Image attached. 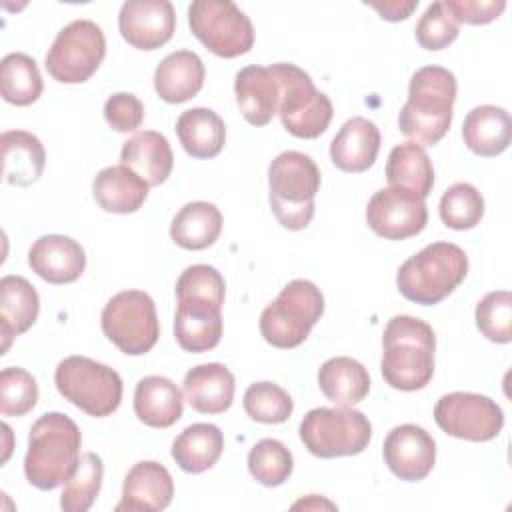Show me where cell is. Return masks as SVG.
I'll list each match as a JSON object with an SVG mask.
<instances>
[{"label":"cell","mask_w":512,"mask_h":512,"mask_svg":"<svg viewBox=\"0 0 512 512\" xmlns=\"http://www.w3.org/2000/svg\"><path fill=\"white\" fill-rule=\"evenodd\" d=\"M434 330L420 318L394 316L382 334L380 370L388 386L414 392L428 386L434 376Z\"/></svg>","instance_id":"1"},{"label":"cell","mask_w":512,"mask_h":512,"mask_svg":"<svg viewBox=\"0 0 512 512\" xmlns=\"http://www.w3.org/2000/svg\"><path fill=\"white\" fill-rule=\"evenodd\" d=\"M226 284L222 274L208 264L188 266L176 280V296H202L224 304Z\"/></svg>","instance_id":"43"},{"label":"cell","mask_w":512,"mask_h":512,"mask_svg":"<svg viewBox=\"0 0 512 512\" xmlns=\"http://www.w3.org/2000/svg\"><path fill=\"white\" fill-rule=\"evenodd\" d=\"M184 398L200 414H222L234 400V376L220 362L194 366L182 382Z\"/></svg>","instance_id":"21"},{"label":"cell","mask_w":512,"mask_h":512,"mask_svg":"<svg viewBox=\"0 0 512 512\" xmlns=\"http://www.w3.org/2000/svg\"><path fill=\"white\" fill-rule=\"evenodd\" d=\"M222 304L202 296H178L174 336L182 350L200 354L218 346L222 338Z\"/></svg>","instance_id":"17"},{"label":"cell","mask_w":512,"mask_h":512,"mask_svg":"<svg viewBox=\"0 0 512 512\" xmlns=\"http://www.w3.org/2000/svg\"><path fill=\"white\" fill-rule=\"evenodd\" d=\"M318 386L336 406H354L368 396L370 376L358 360L334 356L320 366Z\"/></svg>","instance_id":"32"},{"label":"cell","mask_w":512,"mask_h":512,"mask_svg":"<svg viewBox=\"0 0 512 512\" xmlns=\"http://www.w3.org/2000/svg\"><path fill=\"white\" fill-rule=\"evenodd\" d=\"M100 324L104 336L128 356L150 352L160 336L156 304L142 290L114 294L102 310Z\"/></svg>","instance_id":"10"},{"label":"cell","mask_w":512,"mask_h":512,"mask_svg":"<svg viewBox=\"0 0 512 512\" xmlns=\"http://www.w3.org/2000/svg\"><path fill=\"white\" fill-rule=\"evenodd\" d=\"M434 420L448 436L470 442H488L500 434L504 412L488 396L450 392L436 402Z\"/></svg>","instance_id":"13"},{"label":"cell","mask_w":512,"mask_h":512,"mask_svg":"<svg viewBox=\"0 0 512 512\" xmlns=\"http://www.w3.org/2000/svg\"><path fill=\"white\" fill-rule=\"evenodd\" d=\"M324 314V296L310 280L288 282L260 314V332L276 348L300 346Z\"/></svg>","instance_id":"6"},{"label":"cell","mask_w":512,"mask_h":512,"mask_svg":"<svg viewBox=\"0 0 512 512\" xmlns=\"http://www.w3.org/2000/svg\"><path fill=\"white\" fill-rule=\"evenodd\" d=\"M234 94L244 120L266 126L278 114L280 86L266 66H244L234 80Z\"/></svg>","instance_id":"22"},{"label":"cell","mask_w":512,"mask_h":512,"mask_svg":"<svg viewBox=\"0 0 512 512\" xmlns=\"http://www.w3.org/2000/svg\"><path fill=\"white\" fill-rule=\"evenodd\" d=\"M82 434L72 418L62 412L40 416L28 434L24 458L26 480L40 490H54L78 468Z\"/></svg>","instance_id":"2"},{"label":"cell","mask_w":512,"mask_h":512,"mask_svg":"<svg viewBox=\"0 0 512 512\" xmlns=\"http://www.w3.org/2000/svg\"><path fill=\"white\" fill-rule=\"evenodd\" d=\"M204 64L192 50H176L162 58L154 72V90L168 104L194 98L204 86Z\"/></svg>","instance_id":"24"},{"label":"cell","mask_w":512,"mask_h":512,"mask_svg":"<svg viewBox=\"0 0 512 512\" xmlns=\"http://www.w3.org/2000/svg\"><path fill=\"white\" fill-rule=\"evenodd\" d=\"M106 56V38L92 20L66 24L46 54L48 74L62 84H82L92 78Z\"/></svg>","instance_id":"11"},{"label":"cell","mask_w":512,"mask_h":512,"mask_svg":"<svg viewBox=\"0 0 512 512\" xmlns=\"http://www.w3.org/2000/svg\"><path fill=\"white\" fill-rule=\"evenodd\" d=\"M476 326L490 342L508 344L512 340V294L508 290L488 292L476 306Z\"/></svg>","instance_id":"40"},{"label":"cell","mask_w":512,"mask_h":512,"mask_svg":"<svg viewBox=\"0 0 512 512\" xmlns=\"http://www.w3.org/2000/svg\"><path fill=\"white\" fill-rule=\"evenodd\" d=\"M150 184L128 166H108L92 182V194L98 206L112 214H132L148 198Z\"/></svg>","instance_id":"26"},{"label":"cell","mask_w":512,"mask_h":512,"mask_svg":"<svg viewBox=\"0 0 512 512\" xmlns=\"http://www.w3.org/2000/svg\"><path fill=\"white\" fill-rule=\"evenodd\" d=\"M366 222L372 232L386 240H406L420 234L428 222L424 198L402 188H382L366 206Z\"/></svg>","instance_id":"14"},{"label":"cell","mask_w":512,"mask_h":512,"mask_svg":"<svg viewBox=\"0 0 512 512\" xmlns=\"http://www.w3.org/2000/svg\"><path fill=\"white\" fill-rule=\"evenodd\" d=\"M104 478L102 458L94 452L80 456L76 472L64 482L60 506L64 512H86L92 508Z\"/></svg>","instance_id":"36"},{"label":"cell","mask_w":512,"mask_h":512,"mask_svg":"<svg viewBox=\"0 0 512 512\" xmlns=\"http://www.w3.org/2000/svg\"><path fill=\"white\" fill-rule=\"evenodd\" d=\"M298 506H304V508H308V506H326V508H334V504L332 502H308V500H300V502H296L294 504V508H298Z\"/></svg>","instance_id":"47"},{"label":"cell","mask_w":512,"mask_h":512,"mask_svg":"<svg viewBox=\"0 0 512 512\" xmlns=\"http://www.w3.org/2000/svg\"><path fill=\"white\" fill-rule=\"evenodd\" d=\"M382 454L386 466L396 478L418 482L434 468L436 442L422 426L400 424L386 434Z\"/></svg>","instance_id":"15"},{"label":"cell","mask_w":512,"mask_h":512,"mask_svg":"<svg viewBox=\"0 0 512 512\" xmlns=\"http://www.w3.org/2000/svg\"><path fill=\"white\" fill-rule=\"evenodd\" d=\"M366 6L374 8L382 20H388V22H400V20H406L418 6L416 0H390V2H366Z\"/></svg>","instance_id":"46"},{"label":"cell","mask_w":512,"mask_h":512,"mask_svg":"<svg viewBox=\"0 0 512 512\" xmlns=\"http://www.w3.org/2000/svg\"><path fill=\"white\" fill-rule=\"evenodd\" d=\"M268 68L280 86L278 114L286 132L306 140L324 134L334 116V108L330 98L316 90L310 74L288 62H278Z\"/></svg>","instance_id":"7"},{"label":"cell","mask_w":512,"mask_h":512,"mask_svg":"<svg viewBox=\"0 0 512 512\" xmlns=\"http://www.w3.org/2000/svg\"><path fill=\"white\" fill-rule=\"evenodd\" d=\"M270 208L288 230H304L314 216V196L320 190L316 162L296 150L280 152L268 168Z\"/></svg>","instance_id":"5"},{"label":"cell","mask_w":512,"mask_h":512,"mask_svg":"<svg viewBox=\"0 0 512 512\" xmlns=\"http://www.w3.org/2000/svg\"><path fill=\"white\" fill-rule=\"evenodd\" d=\"M38 402L36 378L18 366L0 372V412L4 416H24Z\"/></svg>","instance_id":"41"},{"label":"cell","mask_w":512,"mask_h":512,"mask_svg":"<svg viewBox=\"0 0 512 512\" xmlns=\"http://www.w3.org/2000/svg\"><path fill=\"white\" fill-rule=\"evenodd\" d=\"M460 34V26L452 20L442 2H432L416 24V40L424 50L448 48Z\"/></svg>","instance_id":"42"},{"label":"cell","mask_w":512,"mask_h":512,"mask_svg":"<svg viewBox=\"0 0 512 512\" xmlns=\"http://www.w3.org/2000/svg\"><path fill=\"white\" fill-rule=\"evenodd\" d=\"M386 180L394 188L426 198L434 186V166L424 146L414 140L394 146L386 162Z\"/></svg>","instance_id":"30"},{"label":"cell","mask_w":512,"mask_h":512,"mask_svg":"<svg viewBox=\"0 0 512 512\" xmlns=\"http://www.w3.org/2000/svg\"><path fill=\"white\" fill-rule=\"evenodd\" d=\"M54 384L64 400L94 418L110 416L122 402L120 374L86 356L64 358L56 366Z\"/></svg>","instance_id":"8"},{"label":"cell","mask_w":512,"mask_h":512,"mask_svg":"<svg viewBox=\"0 0 512 512\" xmlns=\"http://www.w3.org/2000/svg\"><path fill=\"white\" fill-rule=\"evenodd\" d=\"M180 388L164 376H146L134 390V414L150 428H170L182 416Z\"/></svg>","instance_id":"27"},{"label":"cell","mask_w":512,"mask_h":512,"mask_svg":"<svg viewBox=\"0 0 512 512\" xmlns=\"http://www.w3.org/2000/svg\"><path fill=\"white\" fill-rule=\"evenodd\" d=\"M456 24H488L496 20L504 8V0H444L442 2Z\"/></svg>","instance_id":"45"},{"label":"cell","mask_w":512,"mask_h":512,"mask_svg":"<svg viewBox=\"0 0 512 512\" xmlns=\"http://www.w3.org/2000/svg\"><path fill=\"white\" fill-rule=\"evenodd\" d=\"M370 438V420L352 406L314 408L300 422V440L318 458L356 456L368 448Z\"/></svg>","instance_id":"9"},{"label":"cell","mask_w":512,"mask_h":512,"mask_svg":"<svg viewBox=\"0 0 512 512\" xmlns=\"http://www.w3.org/2000/svg\"><path fill=\"white\" fill-rule=\"evenodd\" d=\"M176 134L192 158H214L222 152L226 142L224 120L210 108H190L178 116Z\"/></svg>","instance_id":"31"},{"label":"cell","mask_w":512,"mask_h":512,"mask_svg":"<svg viewBox=\"0 0 512 512\" xmlns=\"http://www.w3.org/2000/svg\"><path fill=\"white\" fill-rule=\"evenodd\" d=\"M248 470L252 478L262 486H280L290 478L294 470V458L280 440L264 438L250 448Z\"/></svg>","instance_id":"37"},{"label":"cell","mask_w":512,"mask_h":512,"mask_svg":"<svg viewBox=\"0 0 512 512\" xmlns=\"http://www.w3.org/2000/svg\"><path fill=\"white\" fill-rule=\"evenodd\" d=\"M28 266L50 284H70L82 276L86 254L74 238L46 234L30 246Z\"/></svg>","instance_id":"19"},{"label":"cell","mask_w":512,"mask_h":512,"mask_svg":"<svg viewBox=\"0 0 512 512\" xmlns=\"http://www.w3.org/2000/svg\"><path fill=\"white\" fill-rule=\"evenodd\" d=\"M192 34L216 56L236 58L254 46L250 18L230 0H196L188 8Z\"/></svg>","instance_id":"12"},{"label":"cell","mask_w":512,"mask_h":512,"mask_svg":"<svg viewBox=\"0 0 512 512\" xmlns=\"http://www.w3.org/2000/svg\"><path fill=\"white\" fill-rule=\"evenodd\" d=\"M244 412L262 424H282L290 418L294 402L290 394L274 382H254L244 392Z\"/></svg>","instance_id":"39"},{"label":"cell","mask_w":512,"mask_h":512,"mask_svg":"<svg viewBox=\"0 0 512 512\" xmlns=\"http://www.w3.org/2000/svg\"><path fill=\"white\" fill-rule=\"evenodd\" d=\"M380 150L378 126L364 118L354 116L342 124L330 144V160L334 166L348 174H360L372 168Z\"/></svg>","instance_id":"20"},{"label":"cell","mask_w":512,"mask_h":512,"mask_svg":"<svg viewBox=\"0 0 512 512\" xmlns=\"http://www.w3.org/2000/svg\"><path fill=\"white\" fill-rule=\"evenodd\" d=\"M222 232V214L212 202L196 200L184 204L170 224V238L184 250H204Z\"/></svg>","instance_id":"33"},{"label":"cell","mask_w":512,"mask_h":512,"mask_svg":"<svg viewBox=\"0 0 512 512\" xmlns=\"http://www.w3.org/2000/svg\"><path fill=\"white\" fill-rule=\"evenodd\" d=\"M224 450V434L216 424L198 422L184 428L172 442V458L188 474L212 468Z\"/></svg>","instance_id":"34"},{"label":"cell","mask_w":512,"mask_h":512,"mask_svg":"<svg viewBox=\"0 0 512 512\" xmlns=\"http://www.w3.org/2000/svg\"><path fill=\"white\" fill-rule=\"evenodd\" d=\"M120 160L150 186L166 182L174 166L172 148L166 136L156 130H142L130 136L122 144Z\"/></svg>","instance_id":"25"},{"label":"cell","mask_w":512,"mask_h":512,"mask_svg":"<svg viewBox=\"0 0 512 512\" xmlns=\"http://www.w3.org/2000/svg\"><path fill=\"white\" fill-rule=\"evenodd\" d=\"M174 480L166 466L154 460L136 462L122 484V498L116 512H158L170 506Z\"/></svg>","instance_id":"18"},{"label":"cell","mask_w":512,"mask_h":512,"mask_svg":"<svg viewBox=\"0 0 512 512\" xmlns=\"http://www.w3.org/2000/svg\"><path fill=\"white\" fill-rule=\"evenodd\" d=\"M456 78L448 68H418L408 84V100L400 110L398 128L422 144H436L452 124Z\"/></svg>","instance_id":"3"},{"label":"cell","mask_w":512,"mask_h":512,"mask_svg":"<svg viewBox=\"0 0 512 512\" xmlns=\"http://www.w3.org/2000/svg\"><path fill=\"white\" fill-rule=\"evenodd\" d=\"M36 60L24 52H10L0 62V94L8 104L30 106L42 94Z\"/></svg>","instance_id":"35"},{"label":"cell","mask_w":512,"mask_h":512,"mask_svg":"<svg viewBox=\"0 0 512 512\" xmlns=\"http://www.w3.org/2000/svg\"><path fill=\"white\" fill-rule=\"evenodd\" d=\"M2 176L12 186L34 184L46 164V150L38 136L26 130H8L0 136Z\"/></svg>","instance_id":"29"},{"label":"cell","mask_w":512,"mask_h":512,"mask_svg":"<svg viewBox=\"0 0 512 512\" xmlns=\"http://www.w3.org/2000/svg\"><path fill=\"white\" fill-rule=\"evenodd\" d=\"M40 298L36 288L22 276L8 274L0 280V336L2 354L12 338L24 334L38 318Z\"/></svg>","instance_id":"23"},{"label":"cell","mask_w":512,"mask_h":512,"mask_svg":"<svg viewBox=\"0 0 512 512\" xmlns=\"http://www.w3.org/2000/svg\"><path fill=\"white\" fill-rule=\"evenodd\" d=\"M118 28L132 48L156 50L174 36V6L168 0H128L120 8Z\"/></svg>","instance_id":"16"},{"label":"cell","mask_w":512,"mask_h":512,"mask_svg":"<svg viewBox=\"0 0 512 512\" xmlns=\"http://www.w3.org/2000/svg\"><path fill=\"white\" fill-rule=\"evenodd\" d=\"M464 144L478 156L492 158L502 154L512 140V118L510 114L492 104L472 108L462 124Z\"/></svg>","instance_id":"28"},{"label":"cell","mask_w":512,"mask_h":512,"mask_svg":"<svg viewBox=\"0 0 512 512\" xmlns=\"http://www.w3.org/2000/svg\"><path fill=\"white\" fill-rule=\"evenodd\" d=\"M104 118L116 132H132L144 120V104L130 92H116L104 102Z\"/></svg>","instance_id":"44"},{"label":"cell","mask_w":512,"mask_h":512,"mask_svg":"<svg viewBox=\"0 0 512 512\" xmlns=\"http://www.w3.org/2000/svg\"><path fill=\"white\" fill-rule=\"evenodd\" d=\"M468 274L466 252L452 242H432L402 262L396 274L400 294L416 304L434 306L448 298Z\"/></svg>","instance_id":"4"},{"label":"cell","mask_w":512,"mask_h":512,"mask_svg":"<svg viewBox=\"0 0 512 512\" xmlns=\"http://www.w3.org/2000/svg\"><path fill=\"white\" fill-rule=\"evenodd\" d=\"M440 218L452 230H472L484 216V198L468 182L452 184L440 198Z\"/></svg>","instance_id":"38"}]
</instances>
